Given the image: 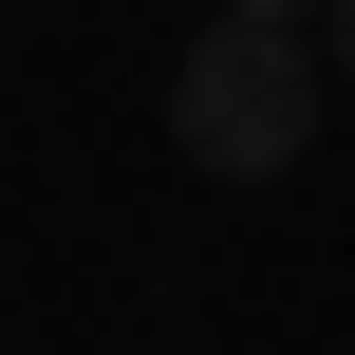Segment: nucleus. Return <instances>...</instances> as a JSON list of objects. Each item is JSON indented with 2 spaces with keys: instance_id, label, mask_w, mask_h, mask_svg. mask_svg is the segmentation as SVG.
<instances>
[{
  "instance_id": "1",
  "label": "nucleus",
  "mask_w": 355,
  "mask_h": 355,
  "mask_svg": "<svg viewBox=\"0 0 355 355\" xmlns=\"http://www.w3.org/2000/svg\"><path fill=\"white\" fill-rule=\"evenodd\" d=\"M318 112H337L318 19H206V37L168 56V150H187L206 187H281V168L318 150Z\"/></svg>"
},
{
  "instance_id": "2",
  "label": "nucleus",
  "mask_w": 355,
  "mask_h": 355,
  "mask_svg": "<svg viewBox=\"0 0 355 355\" xmlns=\"http://www.w3.org/2000/svg\"><path fill=\"white\" fill-rule=\"evenodd\" d=\"M318 75H355V0H318Z\"/></svg>"
},
{
  "instance_id": "3",
  "label": "nucleus",
  "mask_w": 355,
  "mask_h": 355,
  "mask_svg": "<svg viewBox=\"0 0 355 355\" xmlns=\"http://www.w3.org/2000/svg\"><path fill=\"white\" fill-rule=\"evenodd\" d=\"M225 19H318V0H225Z\"/></svg>"
}]
</instances>
